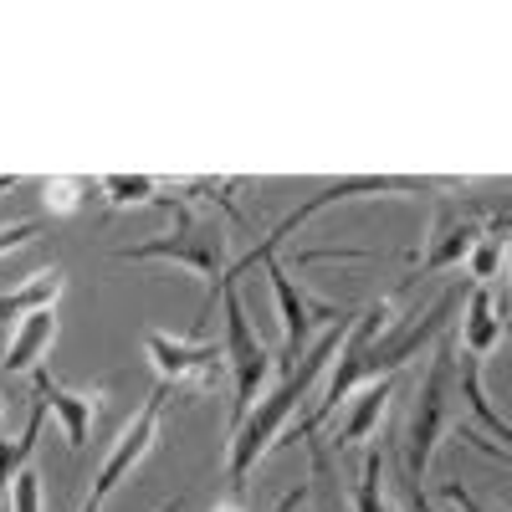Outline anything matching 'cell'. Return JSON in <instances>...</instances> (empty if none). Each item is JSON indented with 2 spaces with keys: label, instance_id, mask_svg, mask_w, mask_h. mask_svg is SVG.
I'll use <instances>...</instances> for the list:
<instances>
[{
  "label": "cell",
  "instance_id": "6da1fadb",
  "mask_svg": "<svg viewBox=\"0 0 512 512\" xmlns=\"http://www.w3.org/2000/svg\"><path fill=\"white\" fill-rule=\"evenodd\" d=\"M466 292H472V282H451L431 308H415V313H405V318H395V323H390L395 297H374V303H364L359 318H354V328L344 333V349H338L328 379H323L318 405L308 410L303 425H297V436H303V441L318 436L323 420H328L338 405H349L359 390H369V384H379V379H395L410 359L431 354L441 338L451 333V323L461 318ZM297 436H292V441H297Z\"/></svg>",
  "mask_w": 512,
  "mask_h": 512
},
{
  "label": "cell",
  "instance_id": "7a4b0ae2",
  "mask_svg": "<svg viewBox=\"0 0 512 512\" xmlns=\"http://www.w3.org/2000/svg\"><path fill=\"white\" fill-rule=\"evenodd\" d=\"M354 323H344V328H328L318 344L297 359V364H287L282 369V379L272 384V390L256 400V410L231 431V446H226V487L241 497V487H246V477L256 472V461H262L272 446H277V436L287 431V425L297 420V410H303L308 400H313V390L328 379V369H333V359H338V349H344V333H349Z\"/></svg>",
  "mask_w": 512,
  "mask_h": 512
},
{
  "label": "cell",
  "instance_id": "3957f363",
  "mask_svg": "<svg viewBox=\"0 0 512 512\" xmlns=\"http://www.w3.org/2000/svg\"><path fill=\"white\" fill-rule=\"evenodd\" d=\"M169 210H175V226H169L164 236L118 246L113 262H175V267L195 272L205 282V313H210V308H216V297H221L226 272H231V262H226V226L200 216V210L185 205V200H175Z\"/></svg>",
  "mask_w": 512,
  "mask_h": 512
},
{
  "label": "cell",
  "instance_id": "277c9868",
  "mask_svg": "<svg viewBox=\"0 0 512 512\" xmlns=\"http://www.w3.org/2000/svg\"><path fill=\"white\" fill-rule=\"evenodd\" d=\"M456 338L446 333L441 344L431 349V369H425L420 390L410 400V420L400 436V456H405V482H425L436 461L441 436L451 431V410H456V384H461V359H456Z\"/></svg>",
  "mask_w": 512,
  "mask_h": 512
},
{
  "label": "cell",
  "instance_id": "5b68a950",
  "mask_svg": "<svg viewBox=\"0 0 512 512\" xmlns=\"http://www.w3.org/2000/svg\"><path fill=\"white\" fill-rule=\"evenodd\" d=\"M256 262L267 267V277H272V297H277V318H282V359L277 364H297L303 359L318 338L328 333V328H344V323H354L359 318V308H344V303H318V297L308 292V287H297V277L287 272V262L277 251H262V256H241V262L226 272L231 282H241V272H251Z\"/></svg>",
  "mask_w": 512,
  "mask_h": 512
},
{
  "label": "cell",
  "instance_id": "8992f818",
  "mask_svg": "<svg viewBox=\"0 0 512 512\" xmlns=\"http://www.w3.org/2000/svg\"><path fill=\"white\" fill-rule=\"evenodd\" d=\"M221 354H226V369H231V431L256 410L272 390V369H277V354L256 338V323L246 313V297H241V282H221Z\"/></svg>",
  "mask_w": 512,
  "mask_h": 512
},
{
  "label": "cell",
  "instance_id": "52a82bcc",
  "mask_svg": "<svg viewBox=\"0 0 512 512\" xmlns=\"http://www.w3.org/2000/svg\"><path fill=\"white\" fill-rule=\"evenodd\" d=\"M446 190H461L456 180H436V175H344V180H328L318 195H308L303 205H292L287 216L251 246V256H262V251H282V241L297 231V226H308L318 221L323 210L333 205H344V200H359V195H446Z\"/></svg>",
  "mask_w": 512,
  "mask_h": 512
},
{
  "label": "cell",
  "instance_id": "ba28073f",
  "mask_svg": "<svg viewBox=\"0 0 512 512\" xmlns=\"http://www.w3.org/2000/svg\"><path fill=\"white\" fill-rule=\"evenodd\" d=\"M169 384H154V390L144 395V405L128 415V425L118 431V441L108 446V456L98 461V472H93V482H88V497H82V507L77 512H103L108 507V497L139 472V466L149 461V451L159 446V420H164V405H169Z\"/></svg>",
  "mask_w": 512,
  "mask_h": 512
},
{
  "label": "cell",
  "instance_id": "9c48e42d",
  "mask_svg": "<svg viewBox=\"0 0 512 512\" xmlns=\"http://www.w3.org/2000/svg\"><path fill=\"white\" fill-rule=\"evenodd\" d=\"M497 210H502V200H472V195H461V200L441 205V216H436L431 236H425L420 277L466 267V256L477 251V241L497 231Z\"/></svg>",
  "mask_w": 512,
  "mask_h": 512
},
{
  "label": "cell",
  "instance_id": "30bf717a",
  "mask_svg": "<svg viewBox=\"0 0 512 512\" xmlns=\"http://www.w3.org/2000/svg\"><path fill=\"white\" fill-rule=\"evenodd\" d=\"M144 359L154 364L159 384H169V390H190V395H205L210 384H216L221 374V349L216 344H200V338H175L164 328H149L144 333Z\"/></svg>",
  "mask_w": 512,
  "mask_h": 512
},
{
  "label": "cell",
  "instance_id": "8fae6325",
  "mask_svg": "<svg viewBox=\"0 0 512 512\" xmlns=\"http://www.w3.org/2000/svg\"><path fill=\"white\" fill-rule=\"evenodd\" d=\"M461 395H466V410H472L477 425H482V431H461V441H472L482 456L512 466V420L487 400V390H482V364H477V359H461Z\"/></svg>",
  "mask_w": 512,
  "mask_h": 512
},
{
  "label": "cell",
  "instance_id": "7c38bea8",
  "mask_svg": "<svg viewBox=\"0 0 512 512\" xmlns=\"http://www.w3.org/2000/svg\"><path fill=\"white\" fill-rule=\"evenodd\" d=\"M36 395H41V405H47V415H57L72 451L88 446L93 425H98V410H103V384L98 390H72V384H62L52 374H36Z\"/></svg>",
  "mask_w": 512,
  "mask_h": 512
},
{
  "label": "cell",
  "instance_id": "4fadbf2b",
  "mask_svg": "<svg viewBox=\"0 0 512 512\" xmlns=\"http://www.w3.org/2000/svg\"><path fill=\"white\" fill-rule=\"evenodd\" d=\"M461 354L466 359H492L497 349H502V338H507V318H502V308H497V292L492 287H477L472 282V292H466V308H461Z\"/></svg>",
  "mask_w": 512,
  "mask_h": 512
},
{
  "label": "cell",
  "instance_id": "5bb4252c",
  "mask_svg": "<svg viewBox=\"0 0 512 512\" xmlns=\"http://www.w3.org/2000/svg\"><path fill=\"white\" fill-rule=\"evenodd\" d=\"M57 344V313H31L11 328V344L0 354V369L6 374H41V359Z\"/></svg>",
  "mask_w": 512,
  "mask_h": 512
},
{
  "label": "cell",
  "instance_id": "9a60e30c",
  "mask_svg": "<svg viewBox=\"0 0 512 512\" xmlns=\"http://www.w3.org/2000/svg\"><path fill=\"white\" fill-rule=\"evenodd\" d=\"M62 292H67V272L62 267H41V272H31L21 287H11V292H0V318H31V313H57V303H62Z\"/></svg>",
  "mask_w": 512,
  "mask_h": 512
},
{
  "label": "cell",
  "instance_id": "2e32d148",
  "mask_svg": "<svg viewBox=\"0 0 512 512\" xmlns=\"http://www.w3.org/2000/svg\"><path fill=\"white\" fill-rule=\"evenodd\" d=\"M390 400H395V379H379V384H369V390H359V400H354V410L344 415V425L333 431V456L338 451H349V446H364V441H374V431H379V420H384V410H390Z\"/></svg>",
  "mask_w": 512,
  "mask_h": 512
},
{
  "label": "cell",
  "instance_id": "e0dca14e",
  "mask_svg": "<svg viewBox=\"0 0 512 512\" xmlns=\"http://www.w3.org/2000/svg\"><path fill=\"white\" fill-rule=\"evenodd\" d=\"M41 425H47V405H41V395H36L31 400V415L21 425V436H0V502H6V492L16 487V477L31 466L36 441H41Z\"/></svg>",
  "mask_w": 512,
  "mask_h": 512
},
{
  "label": "cell",
  "instance_id": "ac0fdd59",
  "mask_svg": "<svg viewBox=\"0 0 512 512\" xmlns=\"http://www.w3.org/2000/svg\"><path fill=\"white\" fill-rule=\"evenodd\" d=\"M98 195L113 205V210H128V205H149L164 195V180L154 175H98Z\"/></svg>",
  "mask_w": 512,
  "mask_h": 512
},
{
  "label": "cell",
  "instance_id": "d6986e66",
  "mask_svg": "<svg viewBox=\"0 0 512 512\" xmlns=\"http://www.w3.org/2000/svg\"><path fill=\"white\" fill-rule=\"evenodd\" d=\"M349 512H390V502H384V451L369 446L364 456V472L349 492Z\"/></svg>",
  "mask_w": 512,
  "mask_h": 512
},
{
  "label": "cell",
  "instance_id": "ffe728a7",
  "mask_svg": "<svg viewBox=\"0 0 512 512\" xmlns=\"http://www.w3.org/2000/svg\"><path fill=\"white\" fill-rule=\"evenodd\" d=\"M88 195H93V180H67V175H57V180H41V200H47L52 216H77Z\"/></svg>",
  "mask_w": 512,
  "mask_h": 512
},
{
  "label": "cell",
  "instance_id": "44dd1931",
  "mask_svg": "<svg viewBox=\"0 0 512 512\" xmlns=\"http://www.w3.org/2000/svg\"><path fill=\"white\" fill-rule=\"evenodd\" d=\"M11 512H41V477L31 472V466H26V472L16 477V487H11Z\"/></svg>",
  "mask_w": 512,
  "mask_h": 512
},
{
  "label": "cell",
  "instance_id": "7402d4cb",
  "mask_svg": "<svg viewBox=\"0 0 512 512\" xmlns=\"http://www.w3.org/2000/svg\"><path fill=\"white\" fill-rule=\"evenodd\" d=\"M41 241V221H11V226H0V256H11L21 246Z\"/></svg>",
  "mask_w": 512,
  "mask_h": 512
},
{
  "label": "cell",
  "instance_id": "603a6c76",
  "mask_svg": "<svg viewBox=\"0 0 512 512\" xmlns=\"http://www.w3.org/2000/svg\"><path fill=\"white\" fill-rule=\"evenodd\" d=\"M502 318H512V231H507V262H502Z\"/></svg>",
  "mask_w": 512,
  "mask_h": 512
},
{
  "label": "cell",
  "instance_id": "cb8c5ba5",
  "mask_svg": "<svg viewBox=\"0 0 512 512\" xmlns=\"http://www.w3.org/2000/svg\"><path fill=\"white\" fill-rule=\"evenodd\" d=\"M303 502H308V487H297V492H287V497H282V502H277L272 512H297Z\"/></svg>",
  "mask_w": 512,
  "mask_h": 512
},
{
  "label": "cell",
  "instance_id": "d4e9b609",
  "mask_svg": "<svg viewBox=\"0 0 512 512\" xmlns=\"http://www.w3.org/2000/svg\"><path fill=\"white\" fill-rule=\"evenodd\" d=\"M210 512H246V502H241V497L231 492V497H221V502H216V507H210Z\"/></svg>",
  "mask_w": 512,
  "mask_h": 512
},
{
  "label": "cell",
  "instance_id": "484cf974",
  "mask_svg": "<svg viewBox=\"0 0 512 512\" xmlns=\"http://www.w3.org/2000/svg\"><path fill=\"white\" fill-rule=\"evenodd\" d=\"M154 512H185V497H169L164 507H154Z\"/></svg>",
  "mask_w": 512,
  "mask_h": 512
},
{
  "label": "cell",
  "instance_id": "4316f807",
  "mask_svg": "<svg viewBox=\"0 0 512 512\" xmlns=\"http://www.w3.org/2000/svg\"><path fill=\"white\" fill-rule=\"evenodd\" d=\"M21 185V175H0V195H6V190H16Z\"/></svg>",
  "mask_w": 512,
  "mask_h": 512
},
{
  "label": "cell",
  "instance_id": "83f0119b",
  "mask_svg": "<svg viewBox=\"0 0 512 512\" xmlns=\"http://www.w3.org/2000/svg\"><path fill=\"white\" fill-rule=\"evenodd\" d=\"M0 415H6V400H0Z\"/></svg>",
  "mask_w": 512,
  "mask_h": 512
}]
</instances>
